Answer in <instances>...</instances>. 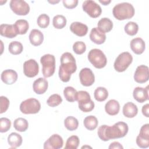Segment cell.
<instances>
[{"label":"cell","mask_w":149,"mask_h":149,"mask_svg":"<svg viewBox=\"0 0 149 149\" xmlns=\"http://www.w3.org/2000/svg\"><path fill=\"white\" fill-rule=\"evenodd\" d=\"M129 127L126 123L118 122L110 126L106 125L100 126L97 131L99 138L104 141L125 137L128 132Z\"/></svg>","instance_id":"6da1fadb"},{"label":"cell","mask_w":149,"mask_h":149,"mask_svg":"<svg viewBox=\"0 0 149 149\" xmlns=\"http://www.w3.org/2000/svg\"><path fill=\"white\" fill-rule=\"evenodd\" d=\"M60 61L59 77L63 82H68L70 79L71 74L77 70L76 59L71 53L66 52L62 54Z\"/></svg>","instance_id":"7a4b0ae2"},{"label":"cell","mask_w":149,"mask_h":149,"mask_svg":"<svg viewBox=\"0 0 149 149\" xmlns=\"http://www.w3.org/2000/svg\"><path fill=\"white\" fill-rule=\"evenodd\" d=\"M135 10L133 6L129 2H122L116 4L113 8V16L119 20L129 19L133 17Z\"/></svg>","instance_id":"3957f363"},{"label":"cell","mask_w":149,"mask_h":149,"mask_svg":"<svg viewBox=\"0 0 149 149\" xmlns=\"http://www.w3.org/2000/svg\"><path fill=\"white\" fill-rule=\"evenodd\" d=\"M88 59L90 62L97 69L104 68L107 63V59L104 52L100 49H91L88 54Z\"/></svg>","instance_id":"277c9868"},{"label":"cell","mask_w":149,"mask_h":149,"mask_svg":"<svg viewBox=\"0 0 149 149\" xmlns=\"http://www.w3.org/2000/svg\"><path fill=\"white\" fill-rule=\"evenodd\" d=\"M40 62L42 65V73L44 77L52 76L55 70V58L53 55L45 54L41 56Z\"/></svg>","instance_id":"5b68a950"},{"label":"cell","mask_w":149,"mask_h":149,"mask_svg":"<svg viewBox=\"0 0 149 149\" xmlns=\"http://www.w3.org/2000/svg\"><path fill=\"white\" fill-rule=\"evenodd\" d=\"M133 61L132 55L128 52H123L120 54L116 58L113 66L116 71L123 72L125 71Z\"/></svg>","instance_id":"8992f818"},{"label":"cell","mask_w":149,"mask_h":149,"mask_svg":"<svg viewBox=\"0 0 149 149\" xmlns=\"http://www.w3.org/2000/svg\"><path fill=\"white\" fill-rule=\"evenodd\" d=\"M41 109L40 101L34 98H30L22 101L20 105V111L24 114H35Z\"/></svg>","instance_id":"52a82bcc"},{"label":"cell","mask_w":149,"mask_h":149,"mask_svg":"<svg viewBox=\"0 0 149 149\" xmlns=\"http://www.w3.org/2000/svg\"><path fill=\"white\" fill-rule=\"evenodd\" d=\"M82 8L83 10L92 18H97L99 17L102 13L101 6L94 1H84L83 2Z\"/></svg>","instance_id":"ba28073f"},{"label":"cell","mask_w":149,"mask_h":149,"mask_svg":"<svg viewBox=\"0 0 149 149\" xmlns=\"http://www.w3.org/2000/svg\"><path fill=\"white\" fill-rule=\"evenodd\" d=\"M9 6L11 10L17 15L25 16L30 12L29 5L24 1L12 0L10 1Z\"/></svg>","instance_id":"9c48e42d"},{"label":"cell","mask_w":149,"mask_h":149,"mask_svg":"<svg viewBox=\"0 0 149 149\" xmlns=\"http://www.w3.org/2000/svg\"><path fill=\"white\" fill-rule=\"evenodd\" d=\"M39 72V65L33 59L26 61L23 63V73L28 77H34Z\"/></svg>","instance_id":"30bf717a"},{"label":"cell","mask_w":149,"mask_h":149,"mask_svg":"<svg viewBox=\"0 0 149 149\" xmlns=\"http://www.w3.org/2000/svg\"><path fill=\"white\" fill-rule=\"evenodd\" d=\"M81 84L86 87L91 86L95 81V76L92 70L88 68H83L79 73Z\"/></svg>","instance_id":"8fae6325"},{"label":"cell","mask_w":149,"mask_h":149,"mask_svg":"<svg viewBox=\"0 0 149 149\" xmlns=\"http://www.w3.org/2000/svg\"><path fill=\"white\" fill-rule=\"evenodd\" d=\"M149 79L148 67L146 65H140L137 67L134 74V79L138 83L147 82Z\"/></svg>","instance_id":"7c38bea8"},{"label":"cell","mask_w":149,"mask_h":149,"mask_svg":"<svg viewBox=\"0 0 149 149\" xmlns=\"http://www.w3.org/2000/svg\"><path fill=\"white\" fill-rule=\"evenodd\" d=\"M63 141L62 137L58 134H54L45 141L44 148L45 149H59L63 147Z\"/></svg>","instance_id":"4fadbf2b"},{"label":"cell","mask_w":149,"mask_h":149,"mask_svg":"<svg viewBox=\"0 0 149 149\" xmlns=\"http://www.w3.org/2000/svg\"><path fill=\"white\" fill-rule=\"evenodd\" d=\"M133 96L134 100L143 103L148 100V86L146 88L137 87L133 90Z\"/></svg>","instance_id":"5bb4252c"},{"label":"cell","mask_w":149,"mask_h":149,"mask_svg":"<svg viewBox=\"0 0 149 149\" xmlns=\"http://www.w3.org/2000/svg\"><path fill=\"white\" fill-rule=\"evenodd\" d=\"M17 73L12 69H6L3 70L1 75L2 81L6 84L10 85L15 83L17 79Z\"/></svg>","instance_id":"9a60e30c"},{"label":"cell","mask_w":149,"mask_h":149,"mask_svg":"<svg viewBox=\"0 0 149 149\" xmlns=\"http://www.w3.org/2000/svg\"><path fill=\"white\" fill-rule=\"evenodd\" d=\"M70 31L79 37L86 36L88 32V27L86 24L79 22H74L70 26Z\"/></svg>","instance_id":"2e32d148"},{"label":"cell","mask_w":149,"mask_h":149,"mask_svg":"<svg viewBox=\"0 0 149 149\" xmlns=\"http://www.w3.org/2000/svg\"><path fill=\"white\" fill-rule=\"evenodd\" d=\"M130 47L132 51L137 55H140L143 53L146 48V44L144 40L137 37L132 39L130 43Z\"/></svg>","instance_id":"e0dca14e"},{"label":"cell","mask_w":149,"mask_h":149,"mask_svg":"<svg viewBox=\"0 0 149 149\" xmlns=\"http://www.w3.org/2000/svg\"><path fill=\"white\" fill-rule=\"evenodd\" d=\"M0 34L2 36L8 38H14L18 34L14 24H1Z\"/></svg>","instance_id":"ac0fdd59"},{"label":"cell","mask_w":149,"mask_h":149,"mask_svg":"<svg viewBox=\"0 0 149 149\" xmlns=\"http://www.w3.org/2000/svg\"><path fill=\"white\" fill-rule=\"evenodd\" d=\"M48 82L47 79L42 77H40L36 79L33 84V91L37 94H44L48 88Z\"/></svg>","instance_id":"d6986e66"},{"label":"cell","mask_w":149,"mask_h":149,"mask_svg":"<svg viewBox=\"0 0 149 149\" xmlns=\"http://www.w3.org/2000/svg\"><path fill=\"white\" fill-rule=\"evenodd\" d=\"M90 38L94 43L100 45L103 44L106 40V35L101 31L98 27H94L90 33Z\"/></svg>","instance_id":"ffe728a7"},{"label":"cell","mask_w":149,"mask_h":149,"mask_svg":"<svg viewBox=\"0 0 149 149\" xmlns=\"http://www.w3.org/2000/svg\"><path fill=\"white\" fill-rule=\"evenodd\" d=\"M29 40L34 46L40 45L44 41V35L39 30L33 29L29 34Z\"/></svg>","instance_id":"44dd1931"},{"label":"cell","mask_w":149,"mask_h":149,"mask_svg":"<svg viewBox=\"0 0 149 149\" xmlns=\"http://www.w3.org/2000/svg\"><path fill=\"white\" fill-rule=\"evenodd\" d=\"M123 114L128 118H134L138 113V108L137 106L132 102H126L123 107Z\"/></svg>","instance_id":"7402d4cb"},{"label":"cell","mask_w":149,"mask_h":149,"mask_svg":"<svg viewBox=\"0 0 149 149\" xmlns=\"http://www.w3.org/2000/svg\"><path fill=\"white\" fill-rule=\"evenodd\" d=\"M119 103L118 101L115 100H110L105 104V112L109 115L113 116L117 115L119 112Z\"/></svg>","instance_id":"603a6c76"},{"label":"cell","mask_w":149,"mask_h":149,"mask_svg":"<svg viewBox=\"0 0 149 149\" xmlns=\"http://www.w3.org/2000/svg\"><path fill=\"white\" fill-rule=\"evenodd\" d=\"M98 29L104 33L109 32L113 28V23L108 17H103L101 19L97 24Z\"/></svg>","instance_id":"cb8c5ba5"},{"label":"cell","mask_w":149,"mask_h":149,"mask_svg":"<svg viewBox=\"0 0 149 149\" xmlns=\"http://www.w3.org/2000/svg\"><path fill=\"white\" fill-rule=\"evenodd\" d=\"M22 141L23 139L22 136L16 132L11 133L8 137V143L9 146L13 148L20 147Z\"/></svg>","instance_id":"d4e9b609"},{"label":"cell","mask_w":149,"mask_h":149,"mask_svg":"<svg viewBox=\"0 0 149 149\" xmlns=\"http://www.w3.org/2000/svg\"><path fill=\"white\" fill-rule=\"evenodd\" d=\"M18 34H25L29 30V24L28 22L24 19H19L14 24Z\"/></svg>","instance_id":"484cf974"},{"label":"cell","mask_w":149,"mask_h":149,"mask_svg":"<svg viewBox=\"0 0 149 149\" xmlns=\"http://www.w3.org/2000/svg\"><path fill=\"white\" fill-rule=\"evenodd\" d=\"M83 123L84 127L87 129L88 130H93L97 128L98 124V121L95 116L90 115L84 118Z\"/></svg>","instance_id":"4316f807"},{"label":"cell","mask_w":149,"mask_h":149,"mask_svg":"<svg viewBox=\"0 0 149 149\" xmlns=\"http://www.w3.org/2000/svg\"><path fill=\"white\" fill-rule=\"evenodd\" d=\"M13 127L18 132H23L26 131L29 127L27 120L23 118H18L13 122Z\"/></svg>","instance_id":"83f0119b"},{"label":"cell","mask_w":149,"mask_h":149,"mask_svg":"<svg viewBox=\"0 0 149 149\" xmlns=\"http://www.w3.org/2000/svg\"><path fill=\"white\" fill-rule=\"evenodd\" d=\"M94 96L97 101H104L108 97V91L105 87H98L95 90Z\"/></svg>","instance_id":"f1b7e54d"},{"label":"cell","mask_w":149,"mask_h":149,"mask_svg":"<svg viewBox=\"0 0 149 149\" xmlns=\"http://www.w3.org/2000/svg\"><path fill=\"white\" fill-rule=\"evenodd\" d=\"M91 97L88 92L86 91H77L76 101L78 102V105H81L91 101Z\"/></svg>","instance_id":"f546056e"},{"label":"cell","mask_w":149,"mask_h":149,"mask_svg":"<svg viewBox=\"0 0 149 149\" xmlns=\"http://www.w3.org/2000/svg\"><path fill=\"white\" fill-rule=\"evenodd\" d=\"M64 125L65 127L70 131H73L77 129L79 122L74 116H68L64 120Z\"/></svg>","instance_id":"4dcf8cb0"},{"label":"cell","mask_w":149,"mask_h":149,"mask_svg":"<svg viewBox=\"0 0 149 149\" xmlns=\"http://www.w3.org/2000/svg\"><path fill=\"white\" fill-rule=\"evenodd\" d=\"M23 47L21 42L14 41L11 42L8 47V50L9 52L13 55H19L23 51Z\"/></svg>","instance_id":"1f68e13d"},{"label":"cell","mask_w":149,"mask_h":149,"mask_svg":"<svg viewBox=\"0 0 149 149\" xmlns=\"http://www.w3.org/2000/svg\"><path fill=\"white\" fill-rule=\"evenodd\" d=\"M76 90L71 86H68L63 90V95L66 100L69 102H72L76 101Z\"/></svg>","instance_id":"d6a6232c"},{"label":"cell","mask_w":149,"mask_h":149,"mask_svg":"<svg viewBox=\"0 0 149 149\" xmlns=\"http://www.w3.org/2000/svg\"><path fill=\"white\" fill-rule=\"evenodd\" d=\"M66 19L64 16L57 15L54 17L52 24L55 28L57 29H62L66 26Z\"/></svg>","instance_id":"836d02e7"},{"label":"cell","mask_w":149,"mask_h":149,"mask_svg":"<svg viewBox=\"0 0 149 149\" xmlns=\"http://www.w3.org/2000/svg\"><path fill=\"white\" fill-rule=\"evenodd\" d=\"M80 143V140L78 136L73 135L70 136L65 144V148L66 149H76Z\"/></svg>","instance_id":"e575fe53"},{"label":"cell","mask_w":149,"mask_h":149,"mask_svg":"<svg viewBox=\"0 0 149 149\" xmlns=\"http://www.w3.org/2000/svg\"><path fill=\"white\" fill-rule=\"evenodd\" d=\"M124 30L127 34L133 36L136 35L138 32L139 26L134 22H129L125 26Z\"/></svg>","instance_id":"d590c367"},{"label":"cell","mask_w":149,"mask_h":149,"mask_svg":"<svg viewBox=\"0 0 149 149\" xmlns=\"http://www.w3.org/2000/svg\"><path fill=\"white\" fill-rule=\"evenodd\" d=\"M62 102V98L60 95L58 94H54L49 96L47 101V104L48 106L51 107H55L61 104Z\"/></svg>","instance_id":"8d00e7d4"},{"label":"cell","mask_w":149,"mask_h":149,"mask_svg":"<svg viewBox=\"0 0 149 149\" xmlns=\"http://www.w3.org/2000/svg\"><path fill=\"white\" fill-rule=\"evenodd\" d=\"M49 17L48 15L47 14L43 13L40 15L37 20V23L38 26L42 28V29H45L47 28L49 24Z\"/></svg>","instance_id":"74e56055"},{"label":"cell","mask_w":149,"mask_h":149,"mask_svg":"<svg viewBox=\"0 0 149 149\" xmlns=\"http://www.w3.org/2000/svg\"><path fill=\"white\" fill-rule=\"evenodd\" d=\"M73 50L77 55L83 54L86 50V45L83 41H76L73 45Z\"/></svg>","instance_id":"f35d334b"},{"label":"cell","mask_w":149,"mask_h":149,"mask_svg":"<svg viewBox=\"0 0 149 149\" xmlns=\"http://www.w3.org/2000/svg\"><path fill=\"white\" fill-rule=\"evenodd\" d=\"M11 126V121L7 118L0 119V132L5 133L8 132Z\"/></svg>","instance_id":"ab89813d"},{"label":"cell","mask_w":149,"mask_h":149,"mask_svg":"<svg viewBox=\"0 0 149 149\" xmlns=\"http://www.w3.org/2000/svg\"><path fill=\"white\" fill-rule=\"evenodd\" d=\"M136 143L140 148H148L149 147V139L143 137L140 135H138L136 138Z\"/></svg>","instance_id":"60d3db41"},{"label":"cell","mask_w":149,"mask_h":149,"mask_svg":"<svg viewBox=\"0 0 149 149\" xmlns=\"http://www.w3.org/2000/svg\"><path fill=\"white\" fill-rule=\"evenodd\" d=\"M0 105H1V109H0V113H2L5 112L9 107V100L8 98L5 96H1L0 97Z\"/></svg>","instance_id":"b9f144b4"},{"label":"cell","mask_w":149,"mask_h":149,"mask_svg":"<svg viewBox=\"0 0 149 149\" xmlns=\"http://www.w3.org/2000/svg\"><path fill=\"white\" fill-rule=\"evenodd\" d=\"M94 102L91 100V101H90L88 103L81 105H78L79 109L84 112H91L94 108Z\"/></svg>","instance_id":"7bdbcfd3"},{"label":"cell","mask_w":149,"mask_h":149,"mask_svg":"<svg viewBox=\"0 0 149 149\" xmlns=\"http://www.w3.org/2000/svg\"><path fill=\"white\" fill-rule=\"evenodd\" d=\"M63 6L67 9H73L76 8L78 3L77 0H63L62 1Z\"/></svg>","instance_id":"ee69618b"},{"label":"cell","mask_w":149,"mask_h":149,"mask_svg":"<svg viewBox=\"0 0 149 149\" xmlns=\"http://www.w3.org/2000/svg\"><path fill=\"white\" fill-rule=\"evenodd\" d=\"M139 135L143 137L149 139V125L148 123L141 126Z\"/></svg>","instance_id":"f6af8a7d"},{"label":"cell","mask_w":149,"mask_h":149,"mask_svg":"<svg viewBox=\"0 0 149 149\" xmlns=\"http://www.w3.org/2000/svg\"><path fill=\"white\" fill-rule=\"evenodd\" d=\"M108 148L109 149H123V147L120 143L118 141H114L110 144Z\"/></svg>","instance_id":"bcb514c9"},{"label":"cell","mask_w":149,"mask_h":149,"mask_svg":"<svg viewBox=\"0 0 149 149\" xmlns=\"http://www.w3.org/2000/svg\"><path fill=\"white\" fill-rule=\"evenodd\" d=\"M142 113L143 115H144L146 117L148 118L149 117V104H146L142 107Z\"/></svg>","instance_id":"7dc6e473"},{"label":"cell","mask_w":149,"mask_h":149,"mask_svg":"<svg viewBox=\"0 0 149 149\" xmlns=\"http://www.w3.org/2000/svg\"><path fill=\"white\" fill-rule=\"evenodd\" d=\"M99 2L100 3H101L102 4H103L104 5H108L109 3H111V1H101V0H100Z\"/></svg>","instance_id":"c3c4849f"},{"label":"cell","mask_w":149,"mask_h":149,"mask_svg":"<svg viewBox=\"0 0 149 149\" xmlns=\"http://www.w3.org/2000/svg\"><path fill=\"white\" fill-rule=\"evenodd\" d=\"M49 3H58V2H59V1H48Z\"/></svg>","instance_id":"681fc988"}]
</instances>
